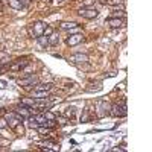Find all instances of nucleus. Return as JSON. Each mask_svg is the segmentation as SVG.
<instances>
[{
  "mask_svg": "<svg viewBox=\"0 0 152 152\" xmlns=\"http://www.w3.org/2000/svg\"><path fill=\"white\" fill-rule=\"evenodd\" d=\"M110 108H111V105L107 102V100H97L96 102V114H97V117L110 116Z\"/></svg>",
  "mask_w": 152,
  "mask_h": 152,
  "instance_id": "nucleus-1",
  "label": "nucleus"
},
{
  "mask_svg": "<svg viewBox=\"0 0 152 152\" xmlns=\"http://www.w3.org/2000/svg\"><path fill=\"white\" fill-rule=\"evenodd\" d=\"M14 113H15V114H18V116H20L21 119L26 120L28 117H31V116H32L34 108H29V107H26V105H21V104H20L18 107H15Z\"/></svg>",
  "mask_w": 152,
  "mask_h": 152,
  "instance_id": "nucleus-2",
  "label": "nucleus"
},
{
  "mask_svg": "<svg viewBox=\"0 0 152 152\" xmlns=\"http://www.w3.org/2000/svg\"><path fill=\"white\" fill-rule=\"evenodd\" d=\"M78 14H79L81 17L87 18V20H93V18H96V17L99 15V12H97L94 8H81V9L78 11Z\"/></svg>",
  "mask_w": 152,
  "mask_h": 152,
  "instance_id": "nucleus-3",
  "label": "nucleus"
},
{
  "mask_svg": "<svg viewBox=\"0 0 152 152\" xmlns=\"http://www.w3.org/2000/svg\"><path fill=\"white\" fill-rule=\"evenodd\" d=\"M84 41V35L82 34H72V35H69L67 37V40H66V43H67V46H70V47H75V46H78V44H81Z\"/></svg>",
  "mask_w": 152,
  "mask_h": 152,
  "instance_id": "nucleus-4",
  "label": "nucleus"
},
{
  "mask_svg": "<svg viewBox=\"0 0 152 152\" xmlns=\"http://www.w3.org/2000/svg\"><path fill=\"white\" fill-rule=\"evenodd\" d=\"M37 82H38L37 75H28L26 78H23V79H20V81H18L20 87H34Z\"/></svg>",
  "mask_w": 152,
  "mask_h": 152,
  "instance_id": "nucleus-5",
  "label": "nucleus"
},
{
  "mask_svg": "<svg viewBox=\"0 0 152 152\" xmlns=\"http://www.w3.org/2000/svg\"><path fill=\"white\" fill-rule=\"evenodd\" d=\"M110 114L114 116V117H123V116H126V105H122V107L113 105L110 108Z\"/></svg>",
  "mask_w": 152,
  "mask_h": 152,
  "instance_id": "nucleus-6",
  "label": "nucleus"
},
{
  "mask_svg": "<svg viewBox=\"0 0 152 152\" xmlns=\"http://www.w3.org/2000/svg\"><path fill=\"white\" fill-rule=\"evenodd\" d=\"M107 23L110 24L111 29H119V28H122L123 24H125V18H114V17H110Z\"/></svg>",
  "mask_w": 152,
  "mask_h": 152,
  "instance_id": "nucleus-7",
  "label": "nucleus"
},
{
  "mask_svg": "<svg viewBox=\"0 0 152 152\" xmlns=\"http://www.w3.org/2000/svg\"><path fill=\"white\" fill-rule=\"evenodd\" d=\"M44 28H46V24L43 23V21H37L35 24H34V35H43V32H44ZM35 37V38H37Z\"/></svg>",
  "mask_w": 152,
  "mask_h": 152,
  "instance_id": "nucleus-8",
  "label": "nucleus"
},
{
  "mask_svg": "<svg viewBox=\"0 0 152 152\" xmlns=\"http://www.w3.org/2000/svg\"><path fill=\"white\" fill-rule=\"evenodd\" d=\"M53 88V84H35L34 90L35 91H50Z\"/></svg>",
  "mask_w": 152,
  "mask_h": 152,
  "instance_id": "nucleus-9",
  "label": "nucleus"
},
{
  "mask_svg": "<svg viewBox=\"0 0 152 152\" xmlns=\"http://www.w3.org/2000/svg\"><path fill=\"white\" fill-rule=\"evenodd\" d=\"M28 64H29V62H28L26 59H23V62H21V59H18V62H15V64H12V66H11V70H12V72H18V70L24 69Z\"/></svg>",
  "mask_w": 152,
  "mask_h": 152,
  "instance_id": "nucleus-10",
  "label": "nucleus"
},
{
  "mask_svg": "<svg viewBox=\"0 0 152 152\" xmlns=\"http://www.w3.org/2000/svg\"><path fill=\"white\" fill-rule=\"evenodd\" d=\"M72 61L81 64V62H87V61H88V56H87V55H82V53H76V55L72 56Z\"/></svg>",
  "mask_w": 152,
  "mask_h": 152,
  "instance_id": "nucleus-11",
  "label": "nucleus"
},
{
  "mask_svg": "<svg viewBox=\"0 0 152 152\" xmlns=\"http://www.w3.org/2000/svg\"><path fill=\"white\" fill-rule=\"evenodd\" d=\"M107 5L113 6L114 9H123V0H107Z\"/></svg>",
  "mask_w": 152,
  "mask_h": 152,
  "instance_id": "nucleus-12",
  "label": "nucleus"
},
{
  "mask_svg": "<svg viewBox=\"0 0 152 152\" xmlns=\"http://www.w3.org/2000/svg\"><path fill=\"white\" fill-rule=\"evenodd\" d=\"M76 26H79L78 23H75V21H62L61 23V29H64V31H70Z\"/></svg>",
  "mask_w": 152,
  "mask_h": 152,
  "instance_id": "nucleus-13",
  "label": "nucleus"
},
{
  "mask_svg": "<svg viewBox=\"0 0 152 152\" xmlns=\"http://www.w3.org/2000/svg\"><path fill=\"white\" fill-rule=\"evenodd\" d=\"M37 43L40 44V47H46V46H49L47 37H44V35H38V37H37Z\"/></svg>",
  "mask_w": 152,
  "mask_h": 152,
  "instance_id": "nucleus-14",
  "label": "nucleus"
},
{
  "mask_svg": "<svg viewBox=\"0 0 152 152\" xmlns=\"http://www.w3.org/2000/svg\"><path fill=\"white\" fill-rule=\"evenodd\" d=\"M21 105H26V107H29V108H34L35 107V100L31 97V99H28V97H24V99H21V102H20Z\"/></svg>",
  "mask_w": 152,
  "mask_h": 152,
  "instance_id": "nucleus-15",
  "label": "nucleus"
},
{
  "mask_svg": "<svg viewBox=\"0 0 152 152\" xmlns=\"http://www.w3.org/2000/svg\"><path fill=\"white\" fill-rule=\"evenodd\" d=\"M47 41H49V46H56L58 41H59V38H58V35L52 34L50 37H47Z\"/></svg>",
  "mask_w": 152,
  "mask_h": 152,
  "instance_id": "nucleus-16",
  "label": "nucleus"
},
{
  "mask_svg": "<svg viewBox=\"0 0 152 152\" xmlns=\"http://www.w3.org/2000/svg\"><path fill=\"white\" fill-rule=\"evenodd\" d=\"M8 2H9V5L14 9H23L24 8V5L21 2H18V0H8Z\"/></svg>",
  "mask_w": 152,
  "mask_h": 152,
  "instance_id": "nucleus-17",
  "label": "nucleus"
},
{
  "mask_svg": "<svg viewBox=\"0 0 152 152\" xmlns=\"http://www.w3.org/2000/svg\"><path fill=\"white\" fill-rule=\"evenodd\" d=\"M37 97H49V91H35L32 93V99H37Z\"/></svg>",
  "mask_w": 152,
  "mask_h": 152,
  "instance_id": "nucleus-18",
  "label": "nucleus"
},
{
  "mask_svg": "<svg viewBox=\"0 0 152 152\" xmlns=\"http://www.w3.org/2000/svg\"><path fill=\"white\" fill-rule=\"evenodd\" d=\"M34 119L38 122V125H44V122H46V116H44V114H37Z\"/></svg>",
  "mask_w": 152,
  "mask_h": 152,
  "instance_id": "nucleus-19",
  "label": "nucleus"
},
{
  "mask_svg": "<svg viewBox=\"0 0 152 152\" xmlns=\"http://www.w3.org/2000/svg\"><path fill=\"white\" fill-rule=\"evenodd\" d=\"M81 122L82 123H87L88 122V110L85 108L84 111H82V114H81Z\"/></svg>",
  "mask_w": 152,
  "mask_h": 152,
  "instance_id": "nucleus-20",
  "label": "nucleus"
},
{
  "mask_svg": "<svg viewBox=\"0 0 152 152\" xmlns=\"http://www.w3.org/2000/svg\"><path fill=\"white\" fill-rule=\"evenodd\" d=\"M52 34H53V28H52V26H46V28H44V32H43L44 37H50Z\"/></svg>",
  "mask_w": 152,
  "mask_h": 152,
  "instance_id": "nucleus-21",
  "label": "nucleus"
},
{
  "mask_svg": "<svg viewBox=\"0 0 152 152\" xmlns=\"http://www.w3.org/2000/svg\"><path fill=\"white\" fill-rule=\"evenodd\" d=\"M8 128V122L6 119H0V129H6Z\"/></svg>",
  "mask_w": 152,
  "mask_h": 152,
  "instance_id": "nucleus-22",
  "label": "nucleus"
},
{
  "mask_svg": "<svg viewBox=\"0 0 152 152\" xmlns=\"http://www.w3.org/2000/svg\"><path fill=\"white\" fill-rule=\"evenodd\" d=\"M73 114H75V108H73V107L67 108V113H66V116H67V117H73Z\"/></svg>",
  "mask_w": 152,
  "mask_h": 152,
  "instance_id": "nucleus-23",
  "label": "nucleus"
},
{
  "mask_svg": "<svg viewBox=\"0 0 152 152\" xmlns=\"http://www.w3.org/2000/svg\"><path fill=\"white\" fill-rule=\"evenodd\" d=\"M44 116H46V119H49V120H55V116L52 113H49V111H44Z\"/></svg>",
  "mask_w": 152,
  "mask_h": 152,
  "instance_id": "nucleus-24",
  "label": "nucleus"
},
{
  "mask_svg": "<svg viewBox=\"0 0 152 152\" xmlns=\"http://www.w3.org/2000/svg\"><path fill=\"white\" fill-rule=\"evenodd\" d=\"M111 151H113V152H122V151H125V149H123V148H113Z\"/></svg>",
  "mask_w": 152,
  "mask_h": 152,
  "instance_id": "nucleus-25",
  "label": "nucleus"
},
{
  "mask_svg": "<svg viewBox=\"0 0 152 152\" xmlns=\"http://www.w3.org/2000/svg\"><path fill=\"white\" fill-rule=\"evenodd\" d=\"M2 66H3V64H2V62H0V72H2Z\"/></svg>",
  "mask_w": 152,
  "mask_h": 152,
  "instance_id": "nucleus-26",
  "label": "nucleus"
},
{
  "mask_svg": "<svg viewBox=\"0 0 152 152\" xmlns=\"http://www.w3.org/2000/svg\"><path fill=\"white\" fill-rule=\"evenodd\" d=\"M18 2H21V3H23V0H18ZM23 5H24V3H23Z\"/></svg>",
  "mask_w": 152,
  "mask_h": 152,
  "instance_id": "nucleus-27",
  "label": "nucleus"
},
{
  "mask_svg": "<svg viewBox=\"0 0 152 152\" xmlns=\"http://www.w3.org/2000/svg\"><path fill=\"white\" fill-rule=\"evenodd\" d=\"M56 2H62V0H56Z\"/></svg>",
  "mask_w": 152,
  "mask_h": 152,
  "instance_id": "nucleus-28",
  "label": "nucleus"
}]
</instances>
